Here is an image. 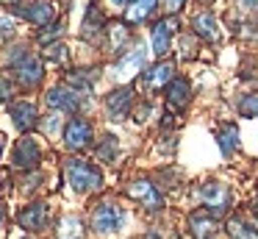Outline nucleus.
I'll return each mask as SVG.
<instances>
[{"label": "nucleus", "mask_w": 258, "mask_h": 239, "mask_svg": "<svg viewBox=\"0 0 258 239\" xmlns=\"http://www.w3.org/2000/svg\"><path fill=\"white\" fill-rule=\"evenodd\" d=\"M64 175H67L70 186H73L75 192H81V195H89V192L103 189V172L97 170L95 164L84 161V159H70L67 164H64Z\"/></svg>", "instance_id": "1"}, {"label": "nucleus", "mask_w": 258, "mask_h": 239, "mask_svg": "<svg viewBox=\"0 0 258 239\" xmlns=\"http://www.w3.org/2000/svg\"><path fill=\"white\" fill-rule=\"evenodd\" d=\"M0 222H3V206H0Z\"/></svg>", "instance_id": "35"}, {"label": "nucleus", "mask_w": 258, "mask_h": 239, "mask_svg": "<svg viewBox=\"0 0 258 239\" xmlns=\"http://www.w3.org/2000/svg\"><path fill=\"white\" fill-rule=\"evenodd\" d=\"M106 31V20H103V11L97 9V3H89L86 9V20H84V39H95L97 33Z\"/></svg>", "instance_id": "18"}, {"label": "nucleus", "mask_w": 258, "mask_h": 239, "mask_svg": "<svg viewBox=\"0 0 258 239\" xmlns=\"http://www.w3.org/2000/svg\"><path fill=\"white\" fill-rule=\"evenodd\" d=\"M122 222H125V211L117 203H111V200H103L95 209V214H92V228L97 233H114L122 228Z\"/></svg>", "instance_id": "3"}, {"label": "nucleus", "mask_w": 258, "mask_h": 239, "mask_svg": "<svg viewBox=\"0 0 258 239\" xmlns=\"http://www.w3.org/2000/svg\"><path fill=\"white\" fill-rule=\"evenodd\" d=\"M56 128H58V114H53V117H50V120H47V125H45V131H47V133H53V131H56Z\"/></svg>", "instance_id": "32"}, {"label": "nucleus", "mask_w": 258, "mask_h": 239, "mask_svg": "<svg viewBox=\"0 0 258 239\" xmlns=\"http://www.w3.org/2000/svg\"><path fill=\"white\" fill-rule=\"evenodd\" d=\"M12 120L17 125V131L28 133L31 128L39 122V114H36V106L28 103V100H20V103H12Z\"/></svg>", "instance_id": "12"}, {"label": "nucleus", "mask_w": 258, "mask_h": 239, "mask_svg": "<svg viewBox=\"0 0 258 239\" xmlns=\"http://www.w3.org/2000/svg\"><path fill=\"white\" fill-rule=\"evenodd\" d=\"M117 150H119L117 136H103L100 148H97V156H100L103 161H114V159H117Z\"/></svg>", "instance_id": "25"}, {"label": "nucleus", "mask_w": 258, "mask_h": 239, "mask_svg": "<svg viewBox=\"0 0 258 239\" xmlns=\"http://www.w3.org/2000/svg\"><path fill=\"white\" fill-rule=\"evenodd\" d=\"M3 148H6V136L0 133V156H3Z\"/></svg>", "instance_id": "33"}, {"label": "nucleus", "mask_w": 258, "mask_h": 239, "mask_svg": "<svg viewBox=\"0 0 258 239\" xmlns=\"http://www.w3.org/2000/svg\"><path fill=\"white\" fill-rule=\"evenodd\" d=\"M208 3H211V0H208Z\"/></svg>", "instance_id": "36"}, {"label": "nucleus", "mask_w": 258, "mask_h": 239, "mask_svg": "<svg viewBox=\"0 0 258 239\" xmlns=\"http://www.w3.org/2000/svg\"><path fill=\"white\" fill-rule=\"evenodd\" d=\"M128 9H125V17H128V22H145L147 17L156 11L158 0H128Z\"/></svg>", "instance_id": "19"}, {"label": "nucleus", "mask_w": 258, "mask_h": 239, "mask_svg": "<svg viewBox=\"0 0 258 239\" xmlns=\"http://www.w3.org/2000/svg\"><path fill=\"white\" fill-rule=\"evenodd\" d=\"M178 28V20H172V17H167V20H158L156 25L150 28V39H153V53L158 56V59H164V56L169 53V39H172V31Z\"/></svg>", "instance_id": "8"}, {"label": "nucleus", "mask_w": 258, "mask_h": 239, "mask_svg": "<svg viewBox=\"0 0 258 239\" xmlns=\"http://www.w3.org/2000/svg\"><path fill=\"white\" fill-rule=\"evenodd\" d=\"M12 33H14V20L12 17H3V20H0V39L12 36Z\"/></svg>", "instance_id": "29"}, {"label": "nucleus", "mask_w": 258, "mask_h": 239, "mask_svg": "<svg viewBox=\"0 0 258 239\" xmlns=\"http://www.w3.org/2000/svg\"><path fill=\"white\" fill-rule=\"evenodd\" d=\"M217 142H219V150H222V156H233L236 145H239V128H236L233 122L222 125V128L217 131Z\"/></svg>", "instance_id": "20"}, {"label": "nucleus", "mask_w": 258, "mask_h": 239, "mask_svg": "<svg viewBox=\"0 0 258 239\" xmlns=\"http://www.w3.org/2000/svg\"><path fill=\"white\" fill-rule=\"evenodd\" d=\"M183 3H186V0H167V11H169V14H175Z\"/></svg>", "instance_id": "31"}, {"label": "nucleus", "mask_w": 258, "mask_h": 239, "mask_svg": "<svg viewBox=\"0 0 258 239\" xmlns=\"http://www.w3.org/2000/svg\"><path fill=\"white\" fill-rule=\"evenodd\" d=\"M145 59H147V50L142 47V44H136L131 53H125L122 59L117 61V67H114V75L119 78V81H125V78L136 75V72L145 67Z\"/></svg>", "instance_id": "10"}, {"label": "nucleus", "mask_w": 258, "mask_h": 239, "mask_svg": "<svg viewBox=\"0 0 258 239\" xmlns=\"http://www.w3.org/2000/svg\"><path fill=\"white\" fill-rule=\"evenodd\" d=\"M9 14H14V17H23V20H28V22H34V25H50L53 22V6H47V3H9Z\"/></svg>", "instance_id": "4"}, {"label": "nucleus", "mask_w": 258, "mask_h": 239, "mask_svg": "<svg viewBox=\"0 0 258 239\" xmlns=\"http://www.w3.org/2000/svg\"><path fill=\"white\" fill-rule=\"evenodd\" d=\"M47 103H50L56 111H70V114H75V111L81 109L78 94L70 92V89H61V86H56V89L47 92Z\"/></svg>", "instance_id": "15"}, {"label": "nucleus", "mask_w": 258, "mask_h": 239, "mask_svg": "<svg viewBox=\"0 0 258 239\" xmlns=\"http://www.w3.org/2000/svg\"><path fill=\"white\" fill-rule=\"evenodd\" d=\"M47 59H53V61H67V47H61V44H53V47L47 50Z\"/></svg>", "instance_id": "28"}, {"label": "nucleus", "mask_w": 258, "mask_h": 239, "mask_svg": "<svg viewBox=\"0 0 258 239\" xmlns=\"http://www.w3.org/2000/svg\"><path fill=\"white\" fill-rule=\"evenodd\" d=\"M131 106H134V89L131 86H119L117 92H111L106 98V111H108V117L117 120V122L128 117Z\"/></svg>", "instance_id": "9"}, {"label": "nucleus", "mask_w": 258, "mask_h": 239, "mask_svg": "<svg viewBox=\"0 0 258 239\" xmlns=\"http://www.w3.org/2000/svg\"><path fill=\"white\" fill-rule=\"evenodd\" d=\"M111 3H114V6H125L128 0H111Z\"/></svg>", "instance_id": "34"}, {"label": "nucleus", "mask_w": 258, "mask_h": 239, "mask_svg": "<svg viewBox=\"0 0 258 239\" xmlns=\"http://www.w3.org/2000/svg\"><path fill=\"white\" fill-rule=\"evenodd\" d=\"M12 94H14V83L6 75H0V103H9Z\"/></svg>", "instance_id": "27"}, {"label": "nucleus", "mask_w": 258, "mask_h": 239, "mask_svg": "<svg viewBox=\"0 0 258 239\" xmlns=\"http://www.w3.org/2000/svg\"><path fill=\"white\" fill-rule=\"evenodd\" d=\"M17 222L25 231H42L47 225V203H31L17 214Z\"/></svg>", "instance_id": "11"}, {"label": "nucleus", "mask_w": 258, "mask_h": 239, "mask_svg": "<svg viewBox=\"0 0 258 239\" xmlns=\"http://www.w3.org/2000/svg\"><path fill=\"white\" fill-rule=\"evenodd\" d=\"M128 195L134 200H139L145 209H150V211H158V209H164V198H161V192L156 189V183L153 181H145V178H139V181H134L128 186Z\"/></svg>", "instance_id": "5"}, {"label": "nucleus", "mask_w": 258, "mask_h": 239, "mask_svg": "<svg viewBox=\"0 0 258 239\" xmlns=\"http://www.w3.org/2000/svg\"><path fill=\"white\" fill-rule=\"evenodd\" d=\"M197 198H200V203L208 209V214L219 217V214H225L228 206H230V189L225 186L222 181H206L197 189Z\"/></svg>", "instance_id": "2"}, {"label": "nucleus", "mask_w": 258, "mask_h": 239, "mask_svg": "<svg viewBox=\"0 0 258 239\" xmlns=\"http://www.w3.org/2000/svg\"><path fill=\"white\" fill-rule=\"evenodd\" d=\"M228 233L233 239H258V231L252 225H247L241 217H233V220H228Z\"/></svg>", "instance_id": "23"}, {"label": "nucleus", "mask_w": 258, "mask_h": 239, "mask_svg": "<svg viewBox=\"0 0 258 239\" xmlns=\"http://www.w3.org/2000/svg\"><path fill=\"white\" fill-rule=\"evenodd\" d=\"M191 28H195V33L203 36L206 42H217L219 39V28H217V20H214L211 11H200V14H195Z\"/></svg>", "instance_id": "16"}, {"label": "nucleus", "mask_w": 258, "mask_h": 239, "mask_svg": "<svg viewBox=\"0 0 258 239\" xmlns=\"http://www.w3.org/2000/svg\"><path fill=\"white\" fill-rule=\"evenodd\" d=\"M239 9L244 14H258V0H239Z\"/></svg>", "instance_id": "30"}, {"label": "nucleus", "mask_w": 258, "mask_h": 239, "mask_svg": "<svg viewBox=\"0 0 258 239\" xmlns=\"http://www.w3.org/2000/svg\"><path fill=\"white\" fill-rule=\"evenodd\" d=\"M189 225H191V233L197 239H211L214 233V217L206 214V211H197V214L189 217Z\"/></svg>", "instance_id": "22"}, {"label": "nucleus", "mask_w": 258, "mask_h": 239, "mask_svg": "<svg viewBox=\"0 0 258 239\" xmlns=\"http://www.w3.org/2000/svg\"><path fill=\"white\" fill-rule=\"evenodd\" d=\"M42 78H45V67H42V61L36 59V56H28V59L17 67V81L23 83V86H39Z\"/></svg>", "instance_id": "13"}, {"label": "nucleus", "mask_w": 258, "mask_h": 239, "mask_svg": "<svg viewBox=\"0 0 258 239\" xmlns=\"http://www.w3.org/2000/svg\"><path fill=\"white\" fill-rule=\"evenodd\" d=\"M92 142V125L81 117H73V120L64 125V145L70 150H81Z\"/></svg>", "instance_id": "6"}, {"label": "nucleus", "mask_w": 258, "mask_h": 239, "mask_svg": "<svg viewBox=\"0 0 258 239\" xmlns=\"http://www.w3.org/2000/svg\"><path fill=\"white\" fill-rule=\"evenodd\" d=\"M84 236V228H81L78 217H64L61 220V239H81Z\"/></svg>", "instance_id": "24"}, {"label": "nucleus", "mask_w": 258, "mask_h": 239, "mask_svg": "<svg viewBox=\"0 0 258 239\" xmlns=\"http://www.w3.org/2000/svg\"><path fill=\"white\" fill-rule=\"evenodd\" d=\"M172 72H175V67L169 64V61H161V64L150 67V70L145 72V86H147V89H158V86H164V83L172 81Z\"/></svg>", "instance_id": "17"}, {"label": "nucleus", "mask_w": 258, "mask_h": 239, "mask_svg": "<svg viewBox=\"0 0 258 239\" xmlns=\"http://www.w3.org/2000/svg\"><path fill=\"white\" fill-rule=\"evenodd\" d=\"M106 36H108V47H111L114 53H122L125 42L131 39V31L122 25V22H111V25L106 22Z\"/></svg>", "instance_id": "21"}, {"label": "nucleus", "mask_w": 258, "mask_h": 239, "mask_svg": "<svg viewBox=\"0 0 258 239\" xmlns=\"http://www.w3.org/2000/svg\"><path fill=\"white\" fill-rule=\"evenodd\" d=\"M239 111L244 117H258V94H247V98L239 103Z\"/></svg>", "instance_id": "26"}, {"label": "nucleus", "mask_w": 258, "mask_h": 239, "mask_svg": "<svg viewBox=\"0 0 258 239\" xmlns=\"http://www.w3.org/2000/svg\"><path fill=\"white\" fill-rule=\"evenodd\" d=\"M39 161H42L39 145L31 136H23L17 142V148H14V167L17 170H34V167H39Z\"/></svg>", "instance_id": "7"}, {"label": "nucleus", "mask_w": 258, "mask_h": 239, "mask_svg": "<svg viewBox=\"0 0 258 239\" xmlns=\"http://www.w3.org/2000/svg\"><path fill=\"white\" fill-rule=\"evenodd\" d=\"M189 98H191V86H189L186 78H175V81L167 83V103H169V109L183 111L186 103H189Z\"/></svg>", "instance_id": "14"}]
</instances>
